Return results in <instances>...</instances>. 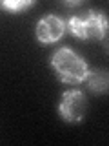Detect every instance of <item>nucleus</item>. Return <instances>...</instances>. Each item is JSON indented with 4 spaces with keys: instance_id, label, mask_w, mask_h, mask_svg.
<instances>
[{
    "instance_id": "f03ea898",
    "label": "nucleus",
    "mask_w": 109,
    "mask_h": 146,
    "mask_svg": "<svg viewBox=\"0 0 109 146\" xmlns=\"http://www.w3.org/2000/svg\"><path fill=\"white\" fill-rule=\"evenodd\" d=\"M67 29L82 40H104L109 31V20L102 9H87L73 15L67 22Z\"/></svg>"
},
{
    "instance_id": "0eeeda50",
    "label": "nucleus",
    "mask_w": 109,
    "mask_h": 146,
    "mask_svg": "<svg viewBox=\"0 0 109 146\" xmlns=\"http://www.w3.org/2000/svg\"><path fill=\"white\" fill-rule=\"evenodd\" d=\"M64 6H67V7H71V6H82V4H84V0H73V2H62Z\"/></svg>"
},
{
    "instance_id": "39448f33",
    "label": "nucleus",
    "mask_w": 109,
    "mask_h": 146,
    "mask_svg": "<svg viewBox=\"0 0 109 146\" xmlns=\"http://www.w3.org/2000/svg\"><path fill=\"white\" fill-rule=\"evenodd\" d=\"M85 82H87V88L93 91L95 95L107 93L109 91V71H106V70H93V71H89Z\"/></svg>"
},
{
    "instance_id": "423d86ee",
    "label": "nucleus",
    "mask_w": 109,
    "mask_h": 146,
    "mask_svg": "<svg viewBox=\"0 0 109 146\" xmlns=\"http://www.w3.org/2000/svg\"><path fill=\"white\" fill-rule=\"evenodd\" d=\"M33 4H35L33 0H4L2 7L11 13H20V11H26L27 7H31Z\"/></svg>"
},
{
    "instance_id": "7ed1b4c3",
    "label": "nucleus",
    "mask_w": 109,
    "mask_h": 146,
    "mask_svg": "<svg viewBox=\"0 0 109 146\" xmlns=\"http://www.w3.org/2000/svg\"><path fill=\"white\" fill-rule=\"evenodd\" d=\"M87 111V97L80 90H67L62 93L58 102V113L66 122H82Z\"/></svg>"
},
{
    "instance_id": "20e7f679",
    "label": "nucleus",
    "mask_w": 109,
    "mask_h": 146,
    "mask_svg": "<svg viewBox=\"0 0 109 146\" xmlns=\"http://www.w3.org/2000/svg\"><path fill=\"white\" fill-rule=\"evenodd\" d=\"M66 27H67L66 22H64L60 17L49 13V15H45V17L40 18L38 24H36V27H35L36 40H38L42 46L54 44V42H58V40L64 36Z\"/></svg>"
},
{
    "instance_id": "6e6552de",
    "label": "nucleus",
    "mask_w": 109,
    "mask_h": 146,
    "mask_svg": "<svg viewBox=\"0 0 109 146\" xmlns=\"http://www.w3.org/2000/svg\"><path fill=\"white\" fill-rule=\"evenodd\" d=\"M106 49H107V51H109V38L106 40Z\"/></svg>"
},
{
    "instance_id": "f257e3e1",
    "label": "nucleus",
    "mask_w": 109,
    "mask_h": 146,
    "mask_svg": "<svg viewBox=\"0 0 109 146\" xmlns=\"http://www.w3.org/2000/svg\"><path fill=\"white\" fill-rule=\"evenodd\" d=\"M49 62H51V68L54 70L56 79L62 84H69V86L85 82L91 71L87 62L84 60V57H80L71 48H58L53 53V57L49 58Z\"/></svg>"
}]
</instances>
